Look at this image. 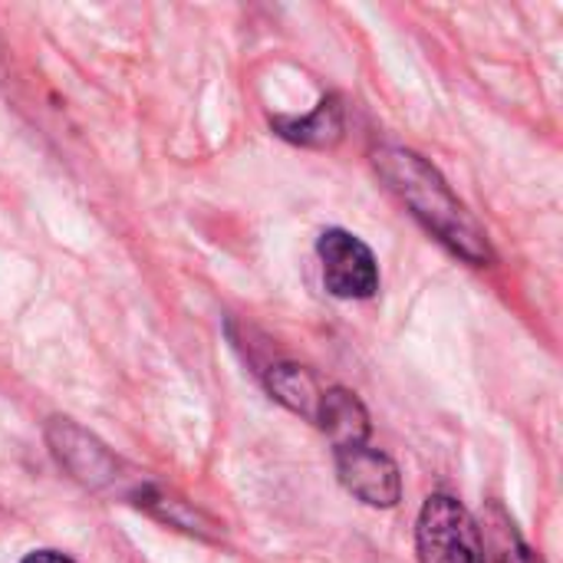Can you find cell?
<instances>
[{"instance_id":"obj_1","label":"cell","mask_w":563,"mask_h":563,"mask_svg":"<svg viewBox=\"0 0 563 563\" xmlns=\"http://www.w3.org/2000/svg\"><path fill=\"white\" fill-rule=\"evenodd\" d=\"M373 168L439 244L472 267H488L495 261L485 228L472 218L429 158L402 145H379L373 152Z\"/></svg>"},{"instance_id":"obj_2","label":"cell","mask_w":563,"mask_h":563,"mask_svg":"<svg viewBox=\"0 0 563 563\" xmlns=\"http://www.w3.org/2000/svg\"><path fill=\"white\" fill-rule=\"evenodd\" d=\"M419 563H485L475 518L452 495H432L416 521Z\"/></svg>"},{"instance_id":"obj_3","label":"cell","mask_w":563,"mask_h":563,"mask_svg":"<svg viewBox=\"0 0 563 563\" xmlns=\"http://www.w3.org/2000/svg\"><path fill=\"white\" fill-rule=\"evenodd\" d=\"M46 445L59 462V468L79 485H86L89 492H125L122 462L73 419H49Z\"/></svg>"},{"instance_id":"obj_4","label":"cell","mask_w":563,"mask_h":563,"mask_svg":"<svg viewBox=\"0 0 563 563\" xmlns=\"http://www.w3.org/2000/svg\"><path fill=\"white\" fill-rule=\"evenodd\" d=\"M323 284L340 300H373L379 294V264L366 241L343 228H330L317 241Z\"/></svg>"},{"instance_id":"obj_5","label":"cell","mask_w":563,"mask_h":563,"mask_svg":"<svg viewBox=\"0 0 563 563\" xmlns=\"http://www.w3.org/2000/svg\"><path fill=\"white\" fill-rule=\"evenodd\" d=\"M333 459H336L340 485L353 498H360L369 508H396L399 505L402 475H399V465L383 449L360 442V445L333 449Z\"/></svg>"},{"instance_id":"obj_6","label":"cell","mask_w":563,"mask_h":563,"mask_svg":"<svg viewBox=\"0 0 563 563\" xmlns=\"http://www.w3.org/2000/svg\"><path fill=\"white\" fill-rule=\"evenodd\" d=\"M125 498L148 511L152 518L165 521L168 528H178L185 534H195V538H205V541H218L221 538V528L218 521H211L205 511H198L191 501H185L178 492L158 485V482H148V478H132V485L125 488Z\"/></svg>"},{"instance_id":"obj_7","label":"cell","mask_w":563,"mask_h":563,"mask_svg":"<svg viewBox=\"0 0 563 563\" xmlns=\"http://www.w3.org/2000/svg\"><path fill=\"white\" fill-rule=\"evenodd\" d=\"M313 426H317L320 432L330 435L333 449L369 442V432H373L366 406L360 402L356 393H350V389H343V386H327Z\"/></svg>"},{"instance_id":"obj_8","label":"cell","mask_w":563,"mask_h":563,"mask_svg":"<svg viewBox=\"0 0 563 563\" xmlns=\"http://www.w3.org/2000/svg\"><path fill=\"white\" fill-rule=\"evenodd\" d=\"M271 129L294 145L333 148L343 139V106L336 96H327L310 115H274Z\"/></svg>"},{"instance_id":"obj_9","label":"cell","mask_w":563,"mask_h":563,"mask_svg":"<svg viewBox=\"0 0 563 563\" xmlns=\"http://www.w3.org/2000/svg\"><path fill=\"white\" fill-rule=\"evenodd\" d=\"M264 386H267V393L284 409H290L294 416H300L307 422L317 419L320 399L327 393V386L307 366H297V363H274V366H267L264 369Z\"/></svg>"},{"instance_id":"obj_10","label":"cell","mask_w":563,"mask_h":563,"mask_svg":"<svg viewBox=\"0 0 563 563\" xmlns=\"http://www.w3.org/2000/svg\"><path fill=\"white\" fill-rule=\"evenodd\" d=\"M478 534L485 548V563H544L498 501L485 508V525L478 528Z\"/></svg>"},{"instance_id":"obj_11","label":"cell","mask_w":563,"mask_h":563,"mask_svg":"<svg viewBox=\"0 0 563 563\" xmlns=\"http://www.w3.org/2000/svg\"><path fill=\"white\" fill-rule=\"evenodd\" d=\"M20 563H76L73 558H66V554H59V551H33V554H26Z\"/></svg>"}]
</instances>
